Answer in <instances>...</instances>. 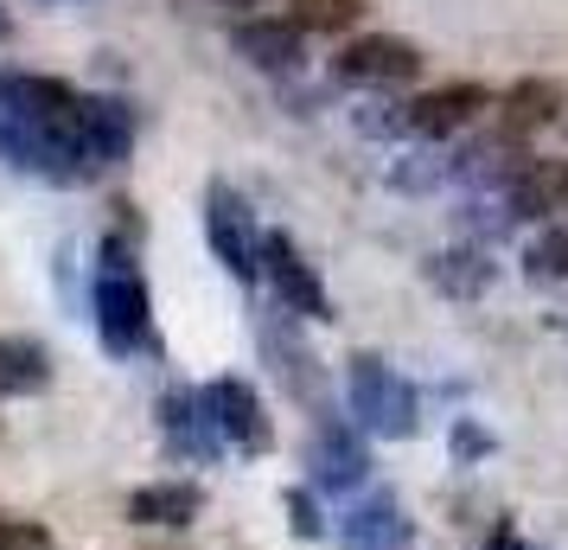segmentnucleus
I'll list each match as a JSON object with an SVG mask.
<instances>
[{
	"mask_svg": "<svg viewBox=\"0 0 568 550\" xmlns=\"http://www.w3.org/2000/svg\"><path fill=\"white\" fill-rule=\"evenodd\" d=\"M345 417L364 442H415L422 436V397L384 352H352L345 366Z\"/></svg>",
	"mask_w": 568,
	"mask_h": 550,
	"instance_id": "f257e3e1",
	"label": "nucleus"
},
{
	"mask_svg": "<svg viewBox=\"0 0 568 550\" xmlns=\"http://www.w3.org/2000/svg\"><path fill=\"white\" fill-rule=\"evenodd\" d=\"M90 314H97V340H103L109 359H141V352H160L154 301H148L141 269H97Z\"/></svg>",
	"mask_w": 568,
	"mask_h": 550,
	"instance_id": "f03ea898",
	"label": "nucleus"
},
{
	"mask_svg": "<svg viewBox=\"0 0 568 550\" xmlns=\"http://www.w3.org/2000/svg\"><path fill=\"white\" fill-rule=\"evenodd\" d=\"M0 160L13 173H32V180H45V186L97 180V160L83 154V141H78V116L58 122V129H32V122H7L0 116Z\"/></svg>",
	"mask_w": 568,
	"mask_h": 550,
	"instance_id": "7ed1b4c3",
	"label": "nucleus"
},
{
	"mask_svg": "<svg viewBox=\"0 0 568 550\" xmlns=\"http://www.w3.org/2000/svg\"><path fill=\"white\" fill-rule=\"evenodd\" d=\"M205 243H211V257L224 262L231 282H243V289L262 282V224L231 180L205 186Z\"/></svg>",
	"mask_w": 568,
	"mask_h": 550,
	"instance_id": "20e7f679",
	"label": "nucleus"
},
{
	"mask_svg": "<svg viewBox=\"0 0 568 550\" xmlns=\"http://www.w3.org/2000/svg\"><path fill=\"white\" fill-rule=\"evenodd\" d=\"M364 480H371V442L358 436V422L338 410H313L307 487L313 493H358Z\"/></svg>",
	"mask_w": 568,
	"mask_h": 550,
	"instance_id": "39448f33",
	"label": "nucleus"
},
{
	"mask_svg": "<svg viewBox=\"0 0 568 550\" xmlns=\"http://www.w3.org/2000/svg\"><path fill=\"white\" fill-rule=\"evenodd\" d=\"M415 78H422V46L396 39V32H364L333 52V83H345V90H403Z\"/></svg>",
	"mask_w": 568,
	"mask_h": 550,
	"instance_id": "423d86ee",
	"label": "nucleus"
},
{
	"mask_svg": "<svg viewBox=\"0 0 568 550\" xmlns=\"http://www.w3.org/2000/svg\"><path fill=\"white\" fill-rule=\"evenodd\" d=\"M262 282L275 289V308L294 320H333V294L320 282V269L301 257V243L287 231H262Z\"/></svg>",
	"mask_w": 568,
	"mask_h": 550,
	"instance_id": "0eeeda50",
	"label": "nucleus"
},
{
	"mask_svg": "<svg viewBox=\"0 0 568 550\" xmlns=\"http://www.w3.org/2000/svg\"><path fill=\"white\" fill-rule=\"evenodd\" d=\"M403 116H409V141H454V134L479 129L491 116V90L473 78H454V83L403 97Z\"/></svg>",
	"mask_w": 568,
	"mask_h": 550,
	"instance_id": "6e6552de",
	"label": "nucleus"
},
{
	"mask_svg": "<svg viewBox=\"0 0 568 550\" xmlns=\"http://www.w3.org/2000/svg\"><path fill=\"white\" fill-rule=\"evenodd\" d=\"M524 167H530V141L505 134L498 122H491V129L479 122V129H466V141L447 154V180L473 186V192H505Z\"/></svg>",
	"mask_w": 568,
	"mask_h": 550,
	"instance_id": "1a4fd4ad",
	"label": "nucleus"
},
{
	"mask_svg": "<svg viewBox=\"0 0 568 550\" xmlns=\"http://www.w3.org/2000/svg\"><path fill=\"white\" fill-rule=\"evenodd\" d=\"M231 46L250 71H268V78L307 71V32L294 27L287 13H243L231 27Z\"/></svg>",
	"mask_w": 568,
	"mask_h": 550,
	"instance_id": "9d476101",
	"label": "nucleus"
},
{
	"mask_svg": "<svg viewBox=\"0 0 568 550\" xmlns=\"http://www.w3.org/2000/svg\"><path fill=\"white\" fill-rule=\"evenodd\" d=\"M205 410L211 422H217V436H224V448H236V454H250V461H262L268 448H275V429H268V410H262V397L243 384V378H211L205 391Z\"/></svg>",
	"mask_w": 568,
	"mask_h": 550,
	"instance_id": "9b49d317",
	"label": "nucleus"
},
{
	"mask_svg": "<svg viewBox=\"0 0 568 550\" xmlns=\"http://www.w3.org/2000/svg\"><path fill=\"white\" fill-rule=\"evenodd\" d=\"M83 103L78 83L45 78V71H0V116L7 122H32V129H58L71 122Z\"/></svg>",
	"mask_w": 568,
	"mask_h": 550,
	"instance_id": "f8f14e48",
	"label": "nucleus"
},
{
	"mask_svg": "<svg viewBox=\"0 0 568 550\" xmlns=\"http://www.w3.org/2000/svg\"><path fill=\"white\" fill-rule=\"evenodd\" d=\"M154 417H160V442L180 461H192V468H217L224 461V436H217V422H211L199 391H166L154 403Z\"/></svg>",
	"mask_w": 568,
	"mask_h": 550,
	"instance_id": "ddd939ff",
	"label": "nucleus"
},
{
	"mask_svg": "<svg viewBox=\"0 0 568 550\" xmlns=\"http://www.w3.org/2000/svg\"><path fill=\"white\" fill-rule=\"evenodd\" d=\"M505 211L511 224H556L568 218V154H530V167L505 186Z\"/></svg>",
	"mask_w": 568,
	"mask_h": 550,
	"instance_id": "4468645a",
	"label": "nucleus"
},
{
	"mask_svg": "<svg viewBox=\"0 0 568 550\" xmlns=\"http://www.w3.org/2000/svg\"><path fill=\"white\" fill-rule=\"evenodd\" d=\"M338 550H409L415 519L396 506V493H364L345 506V519L333 524Z\"/></svg>",
	"mask_w": 568,
	"mask_h": 550,
	"instance_id": "2eb2a0df",
	"label": "nucleus"
},
{
	"mask_svg": "<svg viewBox=\"0 0 568 550\" xmlns=\"http://www.w3.org/2000/svg\"><path fill=\"white\" fill-rule=\"evenodd\" d=\"M568 116V83L562 78H517L505 97H491V122L517 141H530L542 129H562Z\"/></svg>",
	"mask_w": 568,
	"mask_h": 550,
	"instance_id": "dca6fc26",
	"label": "nucleus"
},
{
	"mask_svg": "<svg viewBox=\"0 0 568 550\" xmlns=\"http://www.w3.org/2000/svg\"><path fill=\"white\" fill-rule=\"evenodd\" d=\"M78 141L83 154L97 160V173H109V167H122V160L134 154V116L122 97H83L78 103Z\"/></svg>",
	"mask_w": 568,
	"mask_h": 550,
	"instance_id": "f3484780",
	"label": "nucleus"
},
{
	"mask_svg": "<svg viewBox=\"0 0 568 550\" xmlns=\"http://www.w3.org/2000/svg\"><path fill=\"white\" fill-rule=\"evenodd\" d=\"M205 519V487L199 480H148L129 493V524L148 531H185Z\"/></svg>",
	"mask_w": 568,
	"mask_h": 550,
	"instance_id": "a211bd4d",
	"label": "nucleus"
},
{
	"mask_svg": "<svg viewBox=\"0 0 568 550\" xmlns=\"http://www.w3.org/2000/svg\"><path fill=\"white\" fill-rule=\"evenodd\" d=\"M52 391V352L27 333H0V397H45Z\"/></svg>",
	"mask_w": 568,
	"mask_h": 550,
	"instance_id": "6ab92c4d",
	"label": "nucleus"
},
{
	"mask_svg": "<svg viewBox=\"0 0 568 550\" xmlns=\"http://www.w3.org/2000/svg\"><path fill=\"white\" fill-rule=\"evenodd\" d=\"M491 257L486 250H447V257L428 262V282H435L440 294H454V301H473V294H486L491 289Z\"/></svg>",
	"mask_w": 568,
	"mask_h": 550,
	"instance_id": "aec40b11",
	"label": "nucleus"
},
{
	"mask_svg": "<svg viewBox=\"0 0 568 550\" xmlns=\"http://www.w3.org/2000/svg\"><path fill=\"white\" fill-rule=\"evenodd\" d=\"M287 20L301 32H352L364 20V0H287Z\"/></svg>",
	"mask_w": 568,
	"mask_h": 550,
	"instance_id": "412c9836",
	"label": "nucleus"
},
{
	"mask_svg": "<svg viewBox=\"0 0 568 550\" xmlns=\"http://www.w3.org/2000/svg\"><path fill=\"white\" fill-rule=\"evenodd\" d=\"M524 269H530L537 282H568V218H556V224H542V231L530 237Z\"/></svg>",
	"mask_w": 568,
	"mask_h": 550,
	"instance_id": "4be33fe9",
	"label": "nucleus"
},
{
	"mask_svg": "<svg viewBox=\"0 0 568 550\" xmlns=\"http://www.w3.org/2000/svg\"><path fill=\"white\" fill-rule=\"evenodd\" d=\"M447 454H454L460 468H479V461L498 454V436H491L479 417H454V429H447Z\"/></svg>",
	"mask_w": 568,
	"mask_h": 550,
	"instance_id": "5701e85b",
	"label": "nucleus"
},
{
	"mask_svg": "<svg viewBox=\"0 0 568 550\" xmlns=\"http://www.w3.org/2000/svg\"><path fill=\"white\" fill-rule=\"evenodd\" d=\"M282 506H287V531H294V538H313V544H320V538H333L326 506H320V493H313V487H287Z\"/></svg>",
	"mask_w": 568,
	"mask_h": 550,
	"instance_id": "b1692460",
	"label": "nucleus"
},
{
	"mask_svg": "<svg viewBox=\"0 0 568 550\" xmlns=\"http://www.w3.org/2000/svg\"><path fill=\"white\" fill-rule=\"evenodd\" d=\"M358 134H371V141H409V116H403V103H358Z\"/></svg>",
	"mask_w": 568,
	"mask_h": 550,
	"instance_id": "393cba45",
	"label": "nucleus"
},
{
	"mask_svg": "<svg viewBox=\"0 0 568 550\" xmlns=\"http://www.w3.org/2000/svg\"><path fill=\"white\" fill-rule=\"evenodd\" d=\"M0 550H52V531H45V524H32V519H7Z\"/></svg>",
	"mask_w": 568,
	"mask_h": 550,
	"instance_id": "a878e982",
	"label": "nucleus"
},
{
	"mask_svg": "<svg viewBox=\"0 0 568 550\" xmlns=\"http://www.w3.org/2000/svg\"><path fill=\"white\" fill-rule=\"evenodd\" d=\"M486 550H537V544H530V538H517V524H491Z\"/></svg>",
	"mask_w": 568,
	"mask_h": 550,
	"instance_id": "bb28decb",
	"label": "nucleus"
},
{
	"mask_svg": "<svg viewBox=\"0 0 568 550\" xmlns=\"http://www.w3.org/2000/svg\"><path fill=\"white\" fill-rule=\"evenodd\" d=\"M224 7H236V13H262L268 0H224Z\"/></svg>",
	"mask_w": 568,
	"mask_h": 550,
	"instance_id": "cd10ccee",
	"label": "nucleus"
},
{
	"mask_svg": "<svg viewBox=\"0 0 568 550\" xmlns=\"http://www.w3.org/2000/svg\"><path fill=\"white\" fill-rule=\"evenodd\" d=\"M7 32H13V20H7V7H0V39H7Z\"/></svg>",
	"mask_w": 568,
	"mask_h": 550,
	"instance_id": "c85d7f7f",
	"label": "nucleus"
},
{
	"mask_svg": "<svg viewBox=\"0 0 568 550\" xmlns=\"http://www.w3.org/2000/svg\"><path fill=\"white\" fill-rule=\"evenodd\" d=\"M0 531H7V512H0Z\"/></svg>",
	"mask_w": 568,
	"mask_h": 550,
	"instance_id": "c756f323",
	"label": "nucleus"
},
{
	"mask_svg": "<svg viewBox=\"0 0 568 550\" xmlns=\"http://www.w3.org/2000/svg\"><path fill=\"white\" fill-rule=\"evenodd\" d=\"M45 7H58V0H45Z\"/></svg>",
	"mask_w": 568,
	"mask_h": 550,
	"instance_id": "7c9ffc66",
	"label": "nucleus"
},
{
	"mask_svg": "<svg viewBox=\"0 0 568 550\" xmlns=\"http://www.w3.org/2000/svg\"><path fill=\"white\" fill-rule=\"evenodd\" d=\"M562 129H568V116H562Z\"/></svg>",
	"mask_w": 568,
	"mask_h": 550,
	"instance_id": "2f4dec72",
	"label": "nucleus"
}]
</instances>
